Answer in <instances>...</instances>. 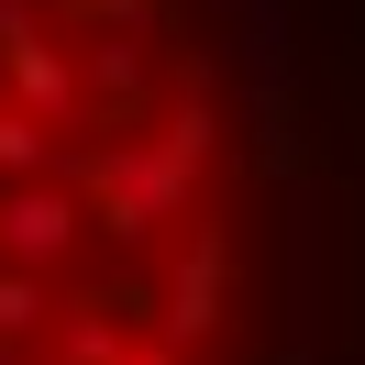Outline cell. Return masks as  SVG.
Instances as JSON below:
<instances>
[{
    "label": "cell",
    "mask_w": 365,
    "mask_h": 365,
    "mask_svg": "<svg viewBox=\"0 0 365 365\" xmlns=\"http://www.w3.org/2000/svg\"><path fill=\"white\" fill-rule=\"evenodd\" d=\"M56 321H67V299H56V277H34V266H0V343H45Z\"/></svg>",
    "instance_id": "cell-6"
},
{
    "label": "cell",
    "mask_w": 365,
    "mask_h": 365,
    "mask_svg": "<svg viewBox=\"0 0 365 365\" xmlns=\"http://www.w3.org/2000/svg\"><path fill=\"white\" fill-rule=\"evenodd\" d=\"M45 365H133V332H122L111 310H67L45 332Z\"/></svg>",
    "instance_id": "cell-7"
},
{
    "label": "cell",
    "mask_w": 365,
    "mask_h": 365,
    "mask_svg": "<svg viewBox=\"0 0 365 365\" xmlns=\"http://www.w3.org/2000/svg\"><path fill=\"white\" fill-rule=\"evenodd\" d=\"M0 89H11V111L56 122L67 133L78 100H89V56H67L45 23H34V0H0Z\"/></svg>",
    "instance_id": "cell-2"
},
{
    "label": "cell",
    "mask_w": 365,
    "mask_h": 365,
    "mask_svg": "<svg viewBox=\"0 0 365 365\" xmlns=\"http://www.w3.org/2000/svg\"><path fill=\"white\" fill-rule=\"evenodd\" d=\"M78 244H89V210H78V188H67V178L0 188V266H34V277H56Z\"/></svg>",
    "instance_id": "cell-4"
},
{
    "label": "cell",
    "mask_w": 365,
    "mask_h": 365,
    "mask_svg": "<svg viewBox=\"0 0 365 365\" xmlns=\"http://www.w3.org/2000/svg\"><path fill=\"white\" fill-rule=\"evenodd\" d=\"M133 365H188V354H178V343H155V332H144V343H133Z\"/></svg>",
    "instance_id": "cell-10"
},
{
    "label": "cell",
    "mask_w": 365,
    "mask_h": 365,
    "mask_svg": "<svg viewBox=\"0 0 365 365\" xmlns=\"http://www.w3.org/2000/svg\"><path fill=\"white\" fill-rule=\"evenodd\" d=\"M155 144L188 166V178H200V166H210V144H222V133H210V100H200V89H178V111H166V133H155Z\"/></svg>",
    "instance_id": "cell-8"
},
{
    "label": "cell",
    "mask_w": 365,
    "mask_h": 365,
    "mask_svg": "<svg viewBox=\"0 0 365 365\" xmlns=\"http://www.w3.org/2000/svg\"><path fill=\"white\" fill-rule=\"evenodd\" d=\"M0 365H34V354H23V343H0Z\"/></svg>",
    "instance_id": "cell-11"
},
{
    "label": "cell",
    "mask_w": 365,
    "mask_h": 365,
    "mask_svg": "<svg viewBox=\"0 0 365 365\" xmlns=\"http://www.w3.org/2000/svg\"><path fill=\"white\" fill-rule=\"evenodd\" d=\"M67 188H89L100 222H111V244H155V222H178L188 210V166L166 155L155 133H111V144H67V166H56Z\"/></svg>",
    "instance_id": "cell-1"
},
{
    "label": "cell",
    "mask_w": 365,
    "mask_h": 365,
    "mask_svg": "<svg viewBox=\"0 0 365 365\" xmlns=\"http://www.w3.org/2000/svg\"><path fill=\"white\" fill-rule=\"evenodd\" d=\"M89 23H100V34H144V23H155V0H89Z\"/></svg>",
    "instance_id": "cell-9"
},
{
    "label": "cell",
    "mask_w": 365,
    "mask_h": 365,
    "mask_svg": "<svg viewBox=\"0 0 365 365\" xmlns=\"http://www.w3.org/2000/svg\"><path fill=\"white\" fill-rule=\"evenodd\" d=\"M232 321V255H222V232H200V244H178L166 255V288H155V343H210Z\"/></svg>",
    "instance_id": "cell-3"
},
{
    "label": "cell",
    "mask_w": 365,
    "mask_h": 365,
    "mask_svg": "<svg viewBox=\"0 0 365 365\" xmlns=\"http://www.w3.org/2000/svg\"><path fill=\"white\" fill-rule=\"evenodd\" d=\"M89 100H111L122 122L155 100V56H144V34H100V45H89Z\"/></svg>",
    "instance_id": "cell-5"
}]
</instances>
